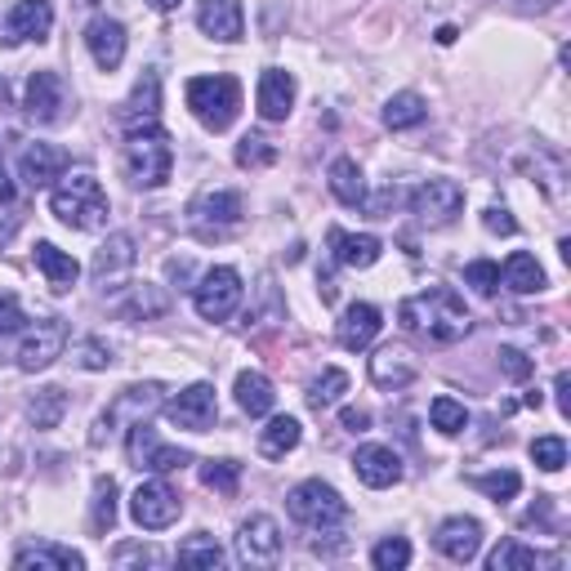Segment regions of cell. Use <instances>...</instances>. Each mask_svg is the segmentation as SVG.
<instances>
[{
  "instance_id": "obj_49",
  "label": "cell",
  "mask_w": 571,
  "mask_h": 571,
  "mask_svg": "<svg viewBox=\"0 0 571 571\" xmlns=\"http://www.w3.org/2000/svg\"><path fill=\"white\" fill-rule=\"evenodd\" d=\"M28 318H23V304H19V295H10V291H0V335H10V331H19Z\"/></svg>"
},
{
  "instance_id": "obj_53",
  "label": "cell",
  "mask_w": 571,
  "mask_h": 571,
  "mask_svg": "<svg viewBox=\"0 0 571 571\" xmlns=\"http://www.w3.org/2000/svg\"><path fill=\"white\" fill-rule=\"evenodd\" d=\"M340 424H344L349 433H367V424H371V411H362V407H344Z\"/></svg>"
},
{
  "instance_id": "obj_43",
  "label": "cell",
  "mask_w": 571,
  "mask_h": 571,
  "mask_svg": "<svg viewBox=\"0 0 571 571\" xmlns=\"http://www.w3.org/2000/svg\"><path fill=\"white\" fill-rule=\"evenodd\" d=\"M429 420H433V429H438V433L455 438V433H464V424H469V411H464L455 398H433V407H429Z\"/></svg>"
},
{
  "instance_id": "obj_14",
  "label": "cell",
  "mask_w": 571,
  "mask_h": 571,
  "mask_svg": "<svg viewBox=\"0 0 571 571\" xmlns=\"http://www.w3.org/2000/svg\"><path fill=\"white\" fill-rule=\"evenodd\" d=\"M241 214H246V201H241V192H228V188L223 192H206V197L192 201V223H197L201 237H219V232L237 228Z\"/></svg>"
},
{
  "instance_id": "obj_18",
  "label": "cell",
  "mask_w": 571,
  "mask_h": 571,
  "mask_svg": "<svg viewBox=\"0 0 571 571\" xmlns=\"http://www.w3.org/2000/svg\"><path fill=\"white\" fill-rule=\"evenodd\" d=\"M353 473H358V478H362L367 487L384 491V487L402 482V455H398L393 447L367 442V447H358V455H353Z\"/></svg>"
},
{
  "instance_id": "obj_55",
  "label": "cell",
  "mask_w": 571,
  "mask_h": 571,
  "mask_svg": "<svg viewBox=\"0 0 571 571\" xmlns=\"http://www.w3.org/2000/svg\"><path fill=\"white\" fill-rule=\"evenodd\" d=\"M10 201H14V179L0 170V206H10Z\"/></svg>"
},
{
  "instance_id": "obj_46",
  "label": "cell",
  "mask_w": 571,
  "mask_h": 571,
  "mask_svg": "<svg viewBox=\"0 0 571 571\" xmlns=\"http://www.w3.org/2000/svg\"><path fill=\"white\" fill-rule=\"evenodd\" d=\"M464 286H473L478 295H495L500 291V263H491V259L464 263Z\"/></svg>"
},
{
  "instance_id": "obj_39",
  "label": "cell",
  "mask_w": 571,
  "mask_h": 571,
  "mask_svg": "<svg viewBox=\"0 0 571 571\" xmlns=\"http://www.w3.org/2000/svg\"><path fill=\"white\" fill-rule=\"evenodd\" d=\"M201 482H206L210 491H219V495H237V487H241V464H237V460H206V464H201Z\"/></svg>"
},
{
  "instance_id": "obj_11",
  "label": "cell",
  "mask_w": 571,
  "mask_h": 571,
  "mask_svg": "<svg viewBox=\"0 0 571 571\" xmlns=\"http://www.w3.org/2000/svg\"><path fill=\"white\" fill-rule=\"evenodd\" d=\"M126 451H130V464H134V469H148V473H174V469H183V464L192 460L183 447H166V442L157 438V429H148V420L130 424Z\"/></svg>"
},
{
  "instance_id": "obj_40",
  "label": "cell",
  "mask_w": 571,
  "mask_h": 571,
  "mask_svg": "<svg viewBox=\"0 0 571 571\" xmlns=\"http://www.w3.org/2000/svg\"><path fill=\"white\" fill-rule=\"evenodd\" d=\"M482 495H491L495 504H504V500H513L518 491H522V478L513 473V469H495V473H478V478H469Z\"/></svg>"
},
{
  "instance_id": "obj_8",
  "label": "cell",
  "mask_w": 571,
  "mask_h": 571,
  "mask_svg": "<svg viewBox=\"0 0 571 571\" xmlns=\"http://www.w3.org/2000/svg\"><path fill=\"white\" fill-rule=\"evenodd\" d=\"M179 513H183V500H179V491H174L170 482H161V478L143 482V487L130 495V518H134L143 531H166V527L179 522Z\"/></svg>"
},
{
  "instance_id": "obj_25",
  "label": "cell",
  "mask_w": 571,
  "mask_h": 571,
  "mask_svg": "<svg viewBox=\"0 0 571 571\" xmlns=\"http://www.w3.org/2000/svg\"><path fill=\"white\" fill-rule=\"evenodd\" d=\"M380 309L375 304H349L344 309V318H340V327H335V335H340V344L344 349H371L375 344V335H380Z\"/></svg>"
},
{
  "instance_id": "obj_52",
  "label": "cell",
  "mask_w": 571,
  "mask_h": 571,
  "mask_svg": "<svg viewBox=\"0 0 571 571\" xmlns=\"http://www.w3.org/2000/svg\"><path fill=\"white\" fill-rule=\"evenodd\" d=\"M117 562L126 567V562H148V567H161V553L152 549V544H121L117 549Z\"/></svg>"
},
{
  "instance_id": "obj_17",
  "label": "cell",
  "mask_w": 571,
  "mask_h": 571,
  "mask_svg": "<svg viewBox=\"0 0 571 571\" xmlns=\"http://www.w3.org/2000/svg\"><path fill=\"white\" fill-rule=\"evenodd\" d=\"M197 28L210 37V41H241L246 32V14H241V0H201L197 6Z\"/></svg>"
},
{
  "instance_id": "obj_30",
  "label": "cell",
  "mask_w": 571,
  "mask_h": 571,
  "mask_svg": "<svg viewBox=\"0 0 571 571\" xmlns=\"http://www.w3.org/2000/svg\"><path fill=\"white\" fill-rule=\"evenodd\" d=\"M371 380H375L380 389H407V384L415 380L411 353H402V349H380V353L371 358Z\"/></svg>"
},
{
  "instance_id": "obj_10",
  "label": "cell",
  "mask_w": 571,
  "mask_h": 571,
  "mask_svg": "<svg viewBox=\"0 0 571 571\" xmlns=\"http://www.w3.org/2000/svg\"><path fill=\"white\" fill-rule=\"evenodd\" d=\"M411 210L420 214V223L429 228H447L460 210H464V188L455 179H424L411 192Z\"/></svg>"
},
{
  "instance_id": "obj_51",
  "label": "cell",
  "mask_w": 571,
  "mask_h": 571,
  "mask_svg": "<svg viewBox=\"0 0 571 571\" xmlns=\"http://www.w3.org/2000/svg\"><path fill=\"white\" fill-rule=\"evenodd\" d=\"M482 228H487V232H500V237H513V232H518V219H513L504 206H487V210H482Z\"/></svg>"
},
{
  "instance_id": "obj_13",
  "label": "cell",
  "mask_w": 571,
  "mask_h": 571,
  "mask_svg": "<svg viewBox=\"0 0 571 571\" xmlns=\"http://www.w3.org/2000/svg\"><path fill=\"white\" fill-rule=\"evenodd\" d=\"M166 415H170L179 429H188V433H206V429H214V420H219V398H214L210 384H192V389H183V393H174V398L166 402Z\"/></svg>"
},
{
  "instance_id": "obj_12",
  "label": "cell",
  "mask_w": 571,
  "mask_h": 571,
  "mask_svg": "<svg viewBox=\"0 0 571 571\" xmlns=\"http://www.w3.org/2000/svg\"><path fill=\"white\" fill-rule=\"evenodd\" d=\"M237 558L246 567H272L281 558V527L268 513H250L237 527Z\"/></svg>"
},
{
  "instance_id": "obj_34",
  "label": "cell",
  "mask_w": 571,
  "mask_h": 571,
  "mask_svg": "<svg viewBox=\"0 0 571 571\" xmlns=\"http://www.w3.org/2000/svg\"><path fill=\"white\" fill-rule=\"evenodd\" d=\"M549 562H553V558L527 549L522 540H500V544L491 549V558H487L491 571H535V567H549Z\"/></svg>"
},
{
  "instance_id": "obj_15",
  "label": "cell",
  "mask_w": 571,
  "mask_h": 571,
  "mask_svg": "<svg viewBox=\"0 0 571 571\" xmlns=\"http://www.w3.org/2000/svg\"><path fill=\"white\" fill-rule=\"evenodd\" d=\"M63 108H68L63 77L59 72H32V81H28V117L37 126H54L63 117Z\"/></svg>"
},
{
  "instance_id": "obj_38",
  "label": "cell",
  "mask_w": 571,
  "mask_h": 571,
  "mask_svg": "<svg viewBox=\"0 0 571 571\" xmlns=\"http://www.w3.org/2000/svg\"><path fill=\"white\" fill-rule=\"evenodd\" d=\"M179 562H183V567H223V549H219L214 535L197 531L192 540L179 544Z\"/></svg>"
},
{
  "instance_id": "obj_36",
  "label": "cell",
  "mask_w": 571,
  "mask_h": 571,
  "mask_svg": "<svg viewBox=\"0 0 571 571\" xmlns=\"http://www.w3.org/2000/svg\"><path fill=\"white\" fill-rule=\"evenodd\" d=\"M68 415V393L63 389H41L32 402H28V420L37 429H59Z\"/></svg>"
},
{
  "instance_id": "obj_29",
  "label": "cell",
  "mask_w": 571,
  "mask_h": 571,
  "mask_svg": "<svg viewBox=\"0 0 571 571\" xmlns=\"http://www.w3.org/2000/svg\"><path fill=\"white\" fill-rule=\"evenodd\" d=\"M37 268L46 272V281L54 286L59 295H63V291H72L77 277H81V263H77L68 250H59L54 241H37Z\"/></svg>"
},
{
  "instance_id": "obj_22",
  "label": "cell",
  "mask_w": 571,
  "mask_h": 571,
  "mask_svg": "<svg viewBox=\"0 0 571 571\" xmlns=\"http://www.w3.org/2000/svg\"><path fill=\"white\" fill-rule=\"evenodd\" d=\"M63 170H68V152L54 148V143H28L23 157H19V174L32 188H50L54 179H63Z\"/></svg>"
},
{
  "instance_id": "obj_5",
  "label": "cell",
  "mask_w": 571,
  "mask_h": 571,
  "mask_svg": "<svg viewBox=\"0 0 571 571\" xmlns=\"http://www.w3.org/2000/svg\"><path fill=\"white\" fill-rule=\"evenodd\" d=\"M286 509H291L295 522H304V527H313V531H327V527H335V522L349 518V504H344L340 491H335L331 482H322V478L300 482L291 495H286Z\"/></svg>"
},
{
  "instance_id": "obj_24",
  "label": "cell",
  "mask_w": 571,
  "mask_h": 571,
  "mask_svg": "<svg viewBox=\"0 0 571 571\" xmlns=\"http://www.w3.org/2000/svg\"><path fill=\"white\" fill-rule=\"evenodd\" d=\"M130 268H134V237H130V232H112V237L99 246V254H94V281H99V286L121 281Z\"/></svg>"
},
{
  "instance_id": "obj_9",
  "label": "cell",
  "mask_w": 571,
  "mask_h": 571,
  "mask_svg": "<svg viewBox=\"0 0 571 571\" xmlns=\"http://www.w3.org/2000/svg\"><path fill=\"white\" fill-rule=\"evenodd\" d=\"M68 349V322L63 318H41L37 327H28L23 344H19V371L37 375L46 367H54Z\"/></svg>"
},
{
  "instance_id": "obj_23",
  "label": "cell",
  "mask_w": 571,
  "mask_h": 571,
  "mask_svg": "<svg viewBox=\"0 0 571 571\" xmlns=\"http://www.w3.org/2000/svg\"><path fill=\"white\" fill-rule=\"evenodd\" d=\"M433 544H438L451 562H473L478 549H482V527H478V518H447V522L438 527Z\"/></svg>"
},
{
  "instance_id": "obj_45",
  "label": "cell",
  "mask_w": 571,
  "mask_h": 571,
  "mask_svg": "<svg viewBox=\"0 0 571 571\" xmlns=\"http://www.w3.org/2000/svg\"><path fill=\"white\" fill-rule=\"evenodd\" d=\"M117 522V482L99 478L94 482V531H112Z\"/></svg>"
},
{
  "instance_id": "obj_27",
  "label": "cell",
  "mask_w": 571,
  "mask_h": 571,
  "mask_svg": "<svg viewBox=\"0 0 571 571\" xmlns=\"http://www.w3.org/2000/svg\"><path fill=\"white\" fill-rule=\"evenodd\" d=\"M14 567H37V571H81L86 558L68 544H23L14 553Z\"/></svg>"
},
{
  "instance_id": "obj_44",
  "label": "cell",
  "mask_w": 571,
  "mask_h": 571,
  "mask_svg": "<svg viewBox=\"0 0 571 571\" xmlns=\"http://www.w3.org/2000/svg\"><path fill=\"white\" fill-rule=\"evenodd\" d=\"M371 562H375L380 571H402V567L411 562V540H402V535L380 540V544L371 549Z\"/></svg>"
},
{
  "instance_id": "obj_42",
  "label": "cell",
  "mask_w": 571,
  "mask_h": 571,
  "mask_svg": "<svg viewBox=\"0 0 571 571\" xmlns=\"http://www.w3.org/2000/svg\"><path fill=\"white\" fill-rule=\"evenodd\" d=\"M272 161H277V143H272V139L246 134V139L237 143V166H241V170H263V166H272Z\"/></svg>"
},
{
  "instance_id": "obj_19",
  "label": "cell",
  "mask_w": 571,
  "mask_h": 571,
  "mask_svg": "<svg viewBox=\"0 0 571 571\" xmlns=\"http://www.w3.org/2000/svg\"><path fill=\"white\" fill-rule=\"evenodd\" d=\"M86 46H90V59L103 68V72H117L126 63V28L108 14H99L90 28H86Z\"/></svg>"
},
{
  "instance_id": "obj_26",
  "label": "cell",
  "mask_w": 571,
  "mask_h": 571,
  "mask_svg": "<svg viewBox=\"0 0 571 571\" xmlns=\"http://www.w3.org/2000/svg\"><path fill=\"white\" fill-rule=\"evenodd\" d=\"M331 250L344 268H371L380 254H384V241L371 237V232H344V228H331Z\"/></svg>"
},
{
  "instance_id": "obj_33",
  "label": "cell",
  "mask_w": 571,
  "mask_h": 571,
  "mask_svg": "<svg viewBox=\"0 0 571 571\" xmlns=\"http://www.w3.org/2000/svg\"><path fill=\"white\" fill-rule=\"evenodd\" d=\"M272 402H277V393H272V380L268 375H259V371H241L237 375V407L246 415H268Z\"/></svg>"
},
{
  "instance_id": "obj_21",
  "label": "cell",
  "mask_w": 571,
  "mask_h": 571,
  "mask_svg": "<svg viewBox=\"0 0 571 571\" xmlns=\"http://www.w3.org/2000/svg\"><path fill=\"white\" fill-rule=\"evenodd\" d=\"M157 121H161V77L157 72H143L139 86H134V94H130V103L121 108V126L134 134V130H148Z\"/></svg>"
},
{
  "instance_id": "obj_28",
  "label": "cell",
  "mask_w": 571,
  "mask_h": 571,
  "mask_svg": "<svg viewBox=\"0 0 571 571\" xmlns=\"http://www.w3.org/2000/svg\"><path fill=\"white\" fill-rule=\"evenodd\" d=\"M500 281L509 286V291H518V295H540L544 291V268L535 263V254H527V250H513L509 259H504V268H500Z\"/></svg>"
},
{
  "instance_id": "obj_57",
  "label": "cell",
  "mask_w": 571,
  "mask_h": 571,
  "mask_svg": "<svg viewBox=\"0 0 571 571\" xmlns=\"http://www.w3.org/2000/svg\"><path fill=\"white\" fill-rule=\"evenodd\" d=\"M10 108V86H6V77H0V112Z\"/></svg>"
},
{
  "instance_id": "obj_6",
  "label": "cell",
  "mask_w": 571,
  "mask_h": 571,
  "mask_svg": "<svg viewBox=\"0 0 571 571\" xmlns=\"http://www.w3.org/2000/svg\"><path fill=\"white\" fill-rule=\"evenodd\" d=\"M161 384H130V389H121L117 398H112V407L99 415V429H94V447H103V438H112V433H121V429H130V424H139V420H148L157 407H161Z\"/></svg>"
},
{
  "instance_id": "obj_54",
  "label": "cell",
  "mask_w": 571,
  "mask_h": 571,
  "mask_svg": "<svg viewBox=\"0 0 571 571\" xmlns=\"http://www.w3.org/2000/svg\"><path fill=\"white\" fill-rule=\"evenodd\" d=\"M553 393H558V411H562V415H571V398H567V375H558Z\"/></svg>"
},
{
  "instance_id": "obj_31",
  "label": "cell",
  "mask_w": 571,
  "mask_h": 571,
  "mask_svg": "<svg viewBox=\"0 0 571 571\" xmlns=\"http://www.w3.org/2000/svg\"><path fill=\"white\" fill-rule=\"evenodd\" d=\"M300 438H304V429H300L295 415H277V420L259 433V455H263V460H281V455H291V451L300 447Z\"/></svg>"
},
{
  "instance_id": "obj_50",
  "label": "cell",
  "mask_w": 571,
  "mask_h": 571,
  "mask_svg": "<svg viewBox=\"0 0 571 571\" xmlns=\"http://www.w3.org/2000/svg\"><path fill=\"white\" fill-rule=\"evenodd\" d=\"M500 371H504L509 380H527V375L535 371V362H531L522 349H500Z\"/></svg>"
},
{
  "instance_id": "obj_3",
  "label": "cell",
  "mask_w": 571,
  "mask_h": 571,
  "mask_svg": "<svg viewBox=\"0 0 571 571\" xmlns=\"http://www.w3.org/2000/svg\"><path fill=\"white\" fill-rule=\"evenodd\" d=\"M188 108L206 130H228L241 112V86L237 77H192L188 81Z\"/></svg>"
},
{
  "instance_id": "obj_37",
  "label": "cell",
  "mask_w": 571,
  "mask_h": 571,
  "mask_svg": "<svg viewBox=\"0 0 571 571\" xmlns=\"http://www.w3.org/2000/svg\"><path fill=\"white\" fill-rule=\"evenodd\" d=\"M344 393H349V375H344L340 367H327V371L309 384V407H313V411H327V407H335Z\"/></svg>"
},
{
  "instance_id": "obj_56",
  "label": "cell",
  "mask_w": 571,
  "mask_h": 571,
  "mask_svg": "<svg viewBox=\"0 0 571 571\" xmlns=\"http://www.w3.org/2000/svg\"><path fill=\"white\" fill-rule=\"evenodd\" d=\"M148 6H152V10H161V14H170V10L179 6V0H148Z\"/></svg>"
},
{
  "instance_id": "obj_1",
  "label": "cell",
  "mask_w": 571,
  "mask_h": 571,
  "mask_svg": "<svg viewBox=\"0 0 571 571\" xmlns=\"http://www.w3.org/2000/svg\"><path fill=\"white\" fill-rule=\"evenodd\" d=\"M398 322L415 335H429L433 344H455L473 331V318L464 309V300L451 291V286H433L424 295H411L398 304Z\"/></svg>"
},
{
  "instance_id": "obj_20",
  "label": "cell",
  "mask_w": 571,
  "mask_h": 571,
  "mask_svg": "<svg viewBox=\"0 0 571 571\" xmlns=\"http://www.w3.org/2000/svg\"><path fill=\"white\" fill-rule=\"evenodd\" d=\"M254 103H259V117L263 121H286V117H291V108H295V77L281 72V68H268L259 77Z\"/></svg>"
},
{
  "instance_id": "obj_32",
  "label": "cell",
  "mask_w": 571,
  "mask_h": 571,
  "mask_svg": "<svg viewBox=\"0 0 571 571\" xmlns=\"http://www.w3.org/2000/svg\"><path fill=\"white\" fill-rule=\"evenodd\" d=\"M331 192L344 206H367V179H362V166L353 157L331 161Z\"/></svg>"
},
{
  "instance_id": "obj_4",
  "label": "cell",
  "mask_w": 571,
  "mask_h": 571,
  "mask_svg": "<svg viewBox=\"0 0 571 571\" xmlns=\"http://www.w3.org/2000/svg\"><path fill=\"white\" fill-rule=\"evenodd\" d=\"M126 170H130V183L139 188H161L174 170V148L166 139L161 126H148V130H134L130 143H126Z\"/></svg>"
},
{
  "instance_id": "obj_16",
  "label": "cell",
  "mask_w": 571,
  "mask_h": 571,
  "mask_svg": "<svg viewBox=\"0 0 571 571\" xmlns=\"http://www.w3.org/2000/svg\"><path fill=\"white\" fill-rule=\"evenodd\" d=\"M54 28V10L50 0H19V6L6 14V41L23 46V41H46Z\"/></svg>"
},
{
  "instance_id": "obj_47",
  "label": "cell",
  "mask_w": 571,
  "mask_h": 571,
  "mask_svg": "<svg viewBox=\"0 0 571 571\" xmlns=\"http://www.w3.org/2000/svg\"><path fill=\"white\" fill-rule=\"evenodd\" d=\"M531 460H535L544 473H558V469L567 464V442L553 438V433H549V438H535V442H531Z\"/></svg>"
},
{
  "instance_id": "obj_48",
  "label": "cell",
  "mask_w": 571,
  "mask_h": 571,
  "mask_svg": "<svg viewBox=\"0 0 571 571\" xmlns=\"http://www.w3.org/2000/svg\"><path fill=\"white\" fill-rule=\"evenodd\" d=\"M77 362H81L86 371H108V367H112V349H108L103 340H81V344H77Z\"/></svg>"
},
{
  "instance_id": "obj_7",
  "label": "cell",
  "mask_w": 571,
  "mask_h": 571,
  "mask_svg": "<svg viewBox=\"0 0 571 571\" xmlns=\"http://www.w3.org/2000/svg\"><path fill=\"white\" fill-rule=\"evenodd\" d=\"M192 304H197V313H201L206 322H228V318L237 313V304H241V272L228 268V263L210 268V272L192 286Z\"/></svg>"
},
{
  "instance_id": "obj_41",
  "label": "cell",
  "mask_w": 571,
  "mask_h": 571,
  "mask_svg": "<svg viewBox=\"0 0 571 571\" xmlns=\"http://www.w3.org/2000/svg\"><path fill=\"white\" fill-rule=\"evenodd\" d=\"M166 309H170V300L157 291V286H148V281H143V286H134L130 304H121V313H126V318H143V322H148V318H161Z\"/></svg>"
},
{
  "instance_id": "obj_35",
  "label": "cell",
  "mask_w": 571,
  "mask_h": 571,
  "mask_svg": "<svg viewBox=\"0 0 571 571\" xmlns=\"http://www.w3.org/2000/svg\"><path fill=\"white\" fill-rule=\"evenodd\" d=\"M424 117H429V108H424V99L411 94V90H402V94H393V99L384 103V126H389V130H411V126H420Z\"/></svg>"
},
{
  "instance_id": "obj_2",
  "label": "cell",
  "mask_w": 571,
  "mask_h": 571,
  "mask_svg": "<svg viewBox=\"0 0 571 571\" xmlns=\"http://www.w3.org/2000/svg\"><path fill=\"white\" fill-rule=\"evenodd\" d=\"M50 210H54L68 228L94 232V228L108 223V192H103V183H99L90 170H77V174H68V179L54 188Z\"/></svg>"
}]
</instances>
